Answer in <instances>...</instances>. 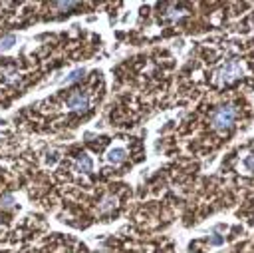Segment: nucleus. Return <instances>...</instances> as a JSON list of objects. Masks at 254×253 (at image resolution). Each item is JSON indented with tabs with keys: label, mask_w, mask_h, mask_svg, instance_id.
Returning a JSON list of instances; mask_svg holds the SVG:
<instances>
[{
	"label": "nucleus",
	"mask_w": 254,
	"mask_h": 253,
	"mask_svg": "<svg viewBox=\"0 0 254 253\" xmlns=\"http://www.w3.org/2000/svg\"><path fill=\"white\" fill-rule=\"evenodd\" d=\"M14 203H16V199H14L12 193H4L0 197V207L2 209H14Z\"/></svg>",
	"instance_id": "obj_6"
},
{
	"label": "nucleus",
	"mask_w": 254,
	"mask_h": 253,
	"mask_svg": "<svg viewBox=\"0 0 254 253\" xmlns=\"http://www.w3.org/2000/svg\"><path fill=\"white\" fill-rule=\"evenodd\" d=\"M14 44H16V36L14 34H8V36L0 38V50H10Z\"/></svg>",
	"instance_id": "obj_7"
},
{
	"label": "nucleus",
	"mask_w": 254,
	"mask_h": 253,
	"mask_svg": "<svg viewBox=\"0 0 254 253\" xmlns=\"http://www.w3.org/2000/svg\"><path fill=\"white\" fill-rule=\"evenodd\" d=\"M125 157H127V151H125V147H121V145L111 147V149L107 151V161H109V163H121V161H125Z\"/></svg>",
	"instance_id": "obj_4"
},
{
	"label": "nucleus",
	"mask_w": 254,
	"mask_h": 253,
	"mask_svg": "<svg viewBox=\"0 0 254 253\" xmlns=\"http://www.w3.org/2000/svg\"><path fill=\"white\" fill-rule=\"evenodd\" d=\"M54 6H56V8H62V10H69V8L77 6V4H75V2H56Z\"/></svg>",
	"instance_id": "obj_10"
},
{
	"label": "nucleus",
	"mask_w": 254,
	"mask_h": 253,
	"mask_svg": "<svg viewBox=\"0 0 254 253\" xmlns=\"http://www.w3.org/2000/svg\"><path fill=\"white\" fill-rule=\"evenodd\" d=\"M113 207H115V197H113V195H107V197L101 201L99 211H109V209H113Z\"/></svg>",
	"instance_id": "obj_9"
},
{
	"label": "nucleus",
	"mask_w": 254,
	"mask_h": 253,
	"mask_svg": "<svg viewBox=\"0 0 254 253\" xmlns=\"http://www.w3.org/2000/svg\"><path fill=\"white\" fill-rule=\"evenodd\" d=\"M91 167H93V161H91V157L89 155H81L77 161H75V169L77 171H91Z\"/></svg>",
	"instance_id": "obj_5"
},
{
	"label": "nucleus",
	"mask_w": 254,
	"mask_h": 253,
	"mask_svg": "<svg viewBox=\"0 0 254 253\" xmlns=\"http://www.w3.org/2000/svg\"><path fill=\"white\" fill-rule=\"evenodd\" d=\"M244 165H246L248 169H254V157H248V159L244 161Z\"/></svg>",
	"instance_id": "obj_11"
},
{
	"label": "nucleus",
	"mask_w": 254,
	"mask_h": 253,
	"mask_svg": "<svg viewBox=\"0 0 254 253\" xmlns=\"http://www.w3.org/2000/svg\"><path fill=\"white\" fill-rule=\"evenodd\" d=\"M234 120H236V110H234L232 106H220V108L212 114L210 124H212L214 129L222 131V129H228V127L234 124Z\"/></svg>",
	"instance_id": "obj_1"
},
{
	"label": "nucleus",
	"mask_w": 254,
	"mask_h": 253,
	"mask_svg": "<svg viewBox=\"0 0 254 253\" xmlns=\"http://www.w3.org/2000/svg\"><path fill=\"white\" fill-rule=\"evenodd\" d=\"M242 74V66L238 62H228L226 66H222L216 74H214V82L216 84H228L234 78H238Z\"/></svg>",
	"instance_id": "obj_2"
},
{
	"label": "nucleus",
	"mask_w": 254,
	"mask_h": 253,
	"mask_svg": "<svg viewBox=\"0 0 254 253\" xmlns=\"http://www.w3.org/2000/svg\"><path fill=\"white\" fill-rule=\"evenodd\" d=\"M81 76H83V70H81V68H77V70H73V72H69V74L65 76L64 84H73V82L81 80Z\"/></svg>",
	"instance_id": "obj_8"
},
{
	"label": "nucleus",
	"mask_w": 254,
	"mask_h": 253,
	"mask_svg": "<svg viewBox=\"0 0 254 253\" xmlns=\"http://www.w3.org/2000/svg\"><path fill=\"white\" fill-rule=\"evenodd\" d=\"M65 108L71 110V112H83L89 108V96L85 92H73L67 102H65Z\"/></svg>",
	"instance_id": "obj_3"
}]
</instances>
